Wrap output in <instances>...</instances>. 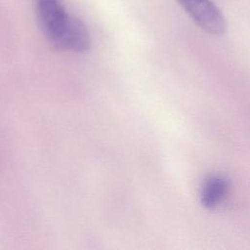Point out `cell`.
<instances>
[{
    "label": "cell",
    "mask_w": 250,
    "mask_h": 250,
    "mask_svg": "<svg viewBox=\"0 0 250 250\" xmlns=\"http://www.w3.org/2000/svg\"><path fill=\"white\" fill-rule=\"evenodd\" d=\"M193 21L204 31L221 35L227 30V21L222 12L210 0H177Z\"/></svg>",
    "instance_id": "cell-2"
},
{
    "label": "cell",
    "mask_w": 250,
    "mask_h": 250,
    "mask_svg": "<svg viewBox=\"0 0 250 250\" xmlns=\"http://www.w3.org/2000/svg\"><path fill=\"white\" fill-rule=\"evenodd\" d=\"M35 14L38 25L56 50L65 51L66 38L74 16L69 15L62 0H35Z\"/></svg>",
    "instance_id": "cell-1"
},
{
    "label": "cell",
    "mask_w": 250,
    "mask_h": 250,
    "mask_svg": "<svg viewBox=\"0 0 250 250\" xmlns=\"http://www.w3.org/2000/svg\"><path fill=\"white\" fill-rule=\"evenodd\" d=\"M229 191V183L226 177L218 174L209 175L200 188V203L206 210H216L225 202Z\"/></svg>",
    "instance_id": "cell-3"
}]
</instances>
